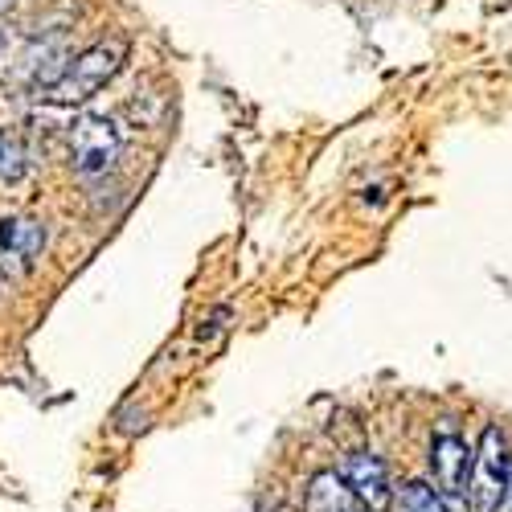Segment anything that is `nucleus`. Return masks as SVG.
Instances as JSON below:
<instances>
[{
  "label": "nucleus",
  "mask_w": 512,
  "mask_h": 512,
  "mask_svg": "<svg viewBox=\"0 0 512 512\" xmlns=\"http://www.w3.org/2000/svg\"><path fill=\"white\" fill-rule=\"evenodd\" d=\"M336 476L345 480V488L369 508V512H386L394 504V488H390V472H386V463H381L377 455L369 451H353L340 459L336 467Z\"/></svg>",
  "instance_id": "4"
},
{
  "label": "nucleus",
  "mask_w": 512,
  "mask_h": 512,
  "mask_svg": "<svg viewBox=\"0 0 512 512\" xmlns=\"http://www.w3.org/2000/svg\"><path fill=\"white\" fill-rule=\"evenodd\" d=\"M512 472H508V443L504 431L492 422L484 426L480 447H476V467H472V480H467V508L472 512H500L504 496H508Z\"/></svg>",
  "instance_id": "2"
},
{
  "label": "nucleus",
  "mask_w": 512,
  "mask_h": 512,
  "mask_svg": "<svg viewBox=\"0 0 512 512\" xmlns=\"http://www.w3.org/2000/svg\"><path fill=\"white\" fill-rule=\"evenodd\" d=\"M123 58H127V41H123V37L99 41V46L82 50L58 78H50L46 87H41V99H46V103H58V107H70V103L91 99L99 87H107V82L119 74Z\"/></svg>",
  "instance_id": "1"
},
{
  "label": "nucleus",
  "mask_w": 512,
  "mask_h": 512,
  "mask_svg": "<svg viewBox=\"0 0 512 512\" xmlns=\"http://www.w3.org/2000/svg\"><path fill=\"white\" fill-rule=\"evenodd\" d=\"M9 5H17V0H0V13H5V9H9Z\"/></svg>",
  "instance_id": "12"
},
{
  "label": "nucleus",
  "mask_w": 512,
  "mask_h": 512,
  "mask_svg": "<svg viewBox=\"0 0 512 512\" xmlns=\"http://www.w3.org/2000/svg\"><path fill=\"white\" fill-rule=\"evenodd\" d=\"M504 512H512V484H508V496H504Z\"/></svg>",
  "instance_id": "11"
},
{
  "label": "nucleus",
  "mask_w": 512,
  "mask_h": 512,
  "mask_svg": "<svg viewBox=\"0 0 512 512\" xmlns=\"http://www.w3.org/2000/svg\"><path fill=\"white\" fill-rule=\"evenodd\" d=\"M5 50H9V33H5V25H0V58H5Z\"/></svg>",
  "instance_id": "10"
},
{
  "label": "nucleus",
  "mask_w": 512,
  "mask_h": 512,
  "mask_svg": "<svg viewBox=\"0 0 512 512\" xmlns=\"http://www.w3.org/2000/svg\"><path fill=\"white\" fill-rule=\"evenodd\" d=\"M308 512H369L336 472H320L308 488Z\"/></svg>",
  "instance_id": "7"
},
{
  "label": "nucleus",
  "mask_w": 512,
  "mask_h": 512,
  "mask_svg": "<svg viewBox=\"0 0 512 512\" xmlns=\"http://www.w3.org/2000/svg\"><path fill=\"white\" fill-rule=\"evenodd\" d=\"M41 250H46V226L37 218H21V213L0 218V263L9 271L25 275L41 259Z\"/></svg>",
  "instance_id": "5"
},
{
  "label": "nucleus",
  "mask_w": 512,
  "mask_h": 512,
  "mask_svg": "<svg viewBox=\"0 0 512 512\" xmlns=\"http://www.w3.org/2000/svg\"><path fill=\"white\" fill-rule=\"evenodd\" d=\"M25 168H29V156H25L21 140H17L13 132H5V127H0V181H5V185H17V181L25 177Z\"/></svg>",
  "instance_id": "8"
},
{
  "label": "nucleus",
  "mask_w": 512,
  "mask_h": 512,
  "mask_svg": "<svg viewBox=\"0 0 512 512\" xmlns=\"http://www.w3.org/2000/svg\"><path fill=\"white\" fill-rule=\"evenodd\" d=\"M398 504H402V512H447L443 496H439L431 484H422V480H410V484L402 488Z\"/></svg>",
  "instance_id": "9"
},
{
  "label": "nucleus",
  "mask_w": 512,
  "mask_h": 512,
  "mask_svg": "<svg viewBox=\"0 0 512 512\" xmlns=\"http://www.w3.org/2000/svg\"><path fill=\"white\" fill-rule=\"evenodd\" d=\"M123 152L119 127L107 115H78L70 127V160L82 177H103Z\"/></svg>",
  "instance_id": "3"
},
{
  "label": "nucleus",
  "mask_w": 512,
  "mask_h": 512,
  "mask_svg": "<svg viewBox=\"0 0 512 512\" xmlns=\"http://www.w3.org/2000/svg\"><path fill=\"white\" fill-rule=\"evenodd\" d=\"M472 467H476V451L459 435H439L431 443V472H435L439 496H463L467 480H472Z\"/></svg>",
  "instance_id": "6"
}]
</instances>
